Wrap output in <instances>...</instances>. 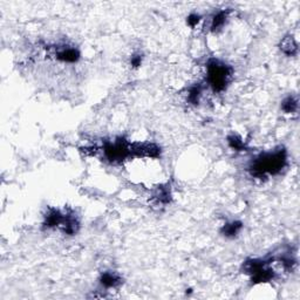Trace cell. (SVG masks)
Here are the masks:
<instances>
[{"label":"cell","mask_w":300,"mask_h":300,"mask_svg":"<svg viewBox=\"0 0 300 300\" xmlns=\"http://www.w3.org/2000/svg\"><path fill=\"white\" fill-rule=\"evenodd\" d=\"M288 166V152L282 146L262 152L252 160L248 166V172L257 178H265L266 176H274L280 174Z\"/></svg>","instance_id":"6da1fadb"},{"label":"cell","mask_w":300,"mask_h":300,"mask_svg":"<svg viewBox=\"0 0 300 300\" xmlns=\"http://www.w3.org/2000/svg\"><path fill=\"white\" fill-rule=\"evenodd\" d=\"M234 76L232 67L218 59H210L206 64V82L214 93L226 90Z\"/></svg>","instance_id":"7a4b0ae2"},{"label":"cell","mask_w":300,"mask_h":300,"mask_svg":"<svg viewBox=\"0 0 300 300\" xmlns=\"http://www.w3.org/2000/svg\"><path fill=\"white\" fill-rule=\"evenodd\" d=\"M242 270L245 274L250 276L252 284H262V282H268L274 280V271L268 266L266 260L258 258L248 259L243 262Z\"/></svg>","instance_id":"3957f363"},{"label":"cell","mask_w":300,"mask_h":300,"mask_svg":"<svg viewBox=\"0 0 300 300\" xmlns=\"http://www.w3.org/2000/svg\"><path fill=\"white\" fill-rule=\"evenodd\" d=\"M104 155L110 163H121L132 158V143L124 138L108 141L104 146Z\"/></svg>","instance_id":"277c9868"},{"label":"cell","mask_w":300,"mask_h":300,"mask_svg":"<svg viewBox=\"0 0 300 300\" xmlns=\"http://www.w3.org/2000/svg\"><path fill=\"white\" fill-rule=\"evenodd\" d=\"M132 158H158L161 156V148L155 143L134 142L132 143Z\"/></svg>","instance_id":"5b68a950"},{"label":"cell","mask_w":300,"mask_h":300,"mask_svg":"<svg viewBox=\"0 0 300 300\" xmlns=\"http://www.w3.org/2000/svg\"><path fill=\"white\" fill-rule=\"evenodd\" d=\"M80 50L73 46L60 47L56 52V59L64 64H75L80 60Z\"/></svg>","instance_id":"8992f818"},{"label":"cell","mask_w":300,"mask_h":300,"mask_svg":"<svg viewBox=\"0 0 300 300\" xmlns=\"http://www.w3.org/2000/svg\"><path fill=\"white\" fill-rule=\"evenodd\" d=\"M64 218V214L56 208H50L44 216V228L45 229H53V228L61 226Z\"/></svg>","instance_id":"52a82bcc"},{"label":"cell","mask_w":300,"mask_h":300,"mask_svg":"<svg viewBox=\"0 0 300 300\" xmlns=\"http://www.w3.org/2000/svg\"><path fill=\"white\" fill-rule=\"evenodd\" d=\"M60 228L64 234L73 236V234H78V231L80 229V222L73 212H66Z\"/></svg>","instance_id":"ba28073f"},{"label":"cell","mask_w":300,"mask_h":300,"mask_svg":"<svg viewBox=\"0 0 300 300\" xmlns=\"http://www.w3.org/2000/svg\"><path fill=\"white\" fill-rule=\"evenodd\" d=\"M100 285L104 288H115L118 285H121L122 278L116 272L106 271L100 276Z\"/></svg>","instance_id":"9c48e42d"},{"label":"cell","mask_w":300,"mask_h":300,"mask_svg":"<svg viewBox=\"0 0 300 300\" xmlns=\"http://www.w3.org/2000/svg\"><path fill=\"white\" fill-rule=\"evenodd\" d=\"M228 19H229V11L226 10H220L214 13L211 18V25H210V30L212 33H217L226 25Z\"/></svg>","instance_id":"30bf717a"},{"label":"cell","mask_w":300,"mask_h":300,"mask_svg":"<svg viewBox=\"0 0 300 300\" xmlns=\"http://www.w3.org/2000/svg\"><path fill=\"white\" fill-rule=\"evenodd\" d=\"M152 200L156 204L161 206H166L172 202V190L169 186H161L156 188V190L152 194Z\"/></svg>","instance_id":"8fae6325"},{"label":"cell","mask_w":300,"mask_h":300,"mask_svg":"<svg viewBox=\"0 0 300 300\" xmlns=\"http://www.w3.org/2000/svg\"><path fill=\"white\" fill-rule=\"evenodd\" d=\"M280 50L285 56H296L298 54V44H296V39L292 36H288L282 38L280 42Z\"/></svg>","instance_id":"7c38bea8"},{"label":"cell","mask_w":300,"mask_h":300,"mask_svg":"<svg viewBox=\"0 0 300 300\" xmlns=\"http://www.w3.org/2000/svg\"><path fill=\"white\" fill-rule=\"evenodd\" d=\"M242 229H243V223L242 222L232 220L223 225V228L220 229V234L226 238H234L240 232Z\"/></svg>","instance_id":"4fadbf2b"},{"label":"cell","mask_w":300,"mask_h":300,"mask_svg":"<svg viewBox=\"0 0 300 300\" xmlns=\"http://www.w3.org/2000/svg\"><path fill=\"white\" fill-rule=\"evenodd\" d=\"M202 93H203V86L200 84H192V87H189L188 90V95L186 98L189 101V104H192L194 106H197L200 104V98H202Z\"/></svg>","instance_id":"5bb4252c"},{"label":"cell","mask_w":300,"mask_h":300,"mask_svg":"<svg viewBox=\"0 0 300 300\" xmlns=\"http://www.w3.org/2000/svg\"><path fill=\"white\" fill-rule=\"evenodd\" d=\"M298 98L293 96V95H288L282 101L280 107L285 114H293V112L298 110Z\"/></svg>","instance_id":"9a60e30c"},{"label":"cell","mask_w":300,"mask_h":300,"mask_svg":"<svg viewBox=\"0 0 300 300\" xmlns=\"http://www.w3.org/2000/svg\"><path fill=\"white\" fill-rule=\"evenodd\" d=\"M226 141L230 148L234 150V152H244V150L246 149V144H245L243 138H242L240 135L234 134V132L228 136Z\"/></svg>","instance_id":"2e32d148"},{"label":"cell","mask_w":300,"mask_h":300,"mask_svg":"<svg viewBox=\"0 0 300 300\" xmlns=\"http://www.w3.org/2000/svg\"><path fill=\"white\" fill-rule=\"evenodd\" d=\"M200 20H202V16H200L198 13H192V14L188 16L186 24L190 27H192V28H195V27L200 22Z\"/></svg>","instance_id":"e0dca14e"},{"label":"cell","mask_w":300,"mask_h":300,"mask_svg":"<svg viewBox=\"0 0 300 300\" xmlns=\"http://www.w3.org/2000/svg\"><path fill=\"white\" fill-rule=\"evenodd\" d=\"M142 59H143L142 54H140V53L134 54V56L130 58V64L134 68H138L142 64Z\"/></svg>","instance_id":"ac0fdd59"}]
</instances>
